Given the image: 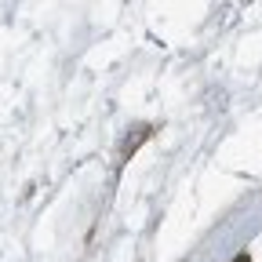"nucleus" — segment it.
Wrapping results in <instances>:
<instances>
[{
	"label": "nucleus",
	"mask_w": 262,
	"mask_h": 262,
	"mask_svg": "<svg viewBox=\"0 0 262 262\" xmlns=\"http://www.w3.org/2000/svg\"><path fill=\"white\" fill-rule=\"evenodd\" d=\"M233 262H251V258H248V255H237V258H233Z\"/></svg>",
	"instance_id": "nucleus-1"
}]
</instances>
